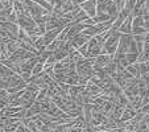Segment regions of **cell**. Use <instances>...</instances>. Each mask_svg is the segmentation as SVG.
Returning a JSON list of instances; mask_svg holds the SVG:
<instances>
[{
	"mask_svg": "<svg viewBox=\"0 0 149 132\" xmlns=\"http://www.w3.org/2000/svg\"><path fill=\"white\" fill-rule=\"evenodd\" d=\"M96 4H98L96 0H86L79 7H81L82 11L87 15L90 19H94L96 16Z\"/></svg>",
	"mask_w": 149,
	"mask_h": 132,
	"instance_id": "cell-1",
	"label": "cell"
},
{
	"mask_svg": "<svg viewBox=\"0 0 149 132\" xmlns=\"http://www.w3.org/2000/svg\"><path fill=\"white\" fill-rule=\"evenodd\" d=\"M145 8L149 11V0H145Z\"/></svg>",
	"mask_w": 149,
	"mask_h": 132,
	"instance_id": "cell-2",
	"label": "cell"
}]
</instances>
